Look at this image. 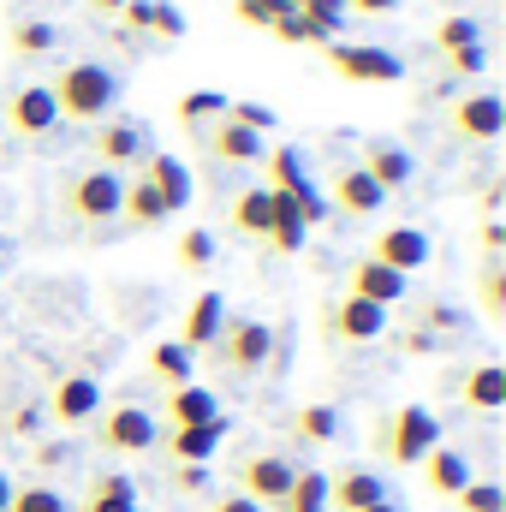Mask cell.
Returning a JSON list of instances; mask_svg holds the SVG:
<instances>
[{"instance_id":"obj_13","label":"cell","mask_w":506,"mask_h":512,"mask_svg":"<svg viewBox=\"0 0 506 512\" xmlns=\"http://www.w3.org/2000/svg\"><path fill=\"white\" fill-rule=\"evenodd\" d=\"M96 411H102V382L96 376H60L42 417H54L66 429H84V423H96Z\"/></svg>"},{"instance_id":"obj_11","label":"cell","mask_w":506,"mask_h":512,"mask_svg":"<svg viewBox=\"0 0 506 512\" xmlns=\"http://www.w3.org/2000/svg\"><path fill=\"white\" fill-rule=\"evenodd\" d=\"M96 417H102L96 441H102L108 453H149L155 435H161V423H155L143 405H114V411H96Z\"/></svg>"},{"instance_id":"obj_21","label":"cell","mask_w":506,"mask_h":512,"mask_svg":"<svg viewBox=\"0 0 506 512\" xmlns=\"http://www.w3.org/2000/svg\"><path fill=\"white\" fill-rule=\"evenodd\" d=\"M221 435H227V417L203 423V429H161L155 447H167V459H179V465H209L215 447H221Z\"/></svg>"},{"instance_id":"obj_28","label":"cell","mask_w":506,"mask_h":512,"mask_svg":"<svg viewBox=\"0 0 506 512\" xmlns=\"http://www.w3.org/2000/svg\"><path fill=\"white\" fill-rule=\"evenodd\" d=\"M304 233H310V227H304L298 203L274 191V221H268V245H274L280 256H298V251H304Z\"/></svg>"},{"instance_id":"obj_43","label":"cell","mask_w":506,"mask_h":512,"mask_svg":"<svg viewBox=\"0 0 506 512\" xmlns=\"http://www.w3.org/2000/svg\"><path fill=\"white\" fill-rule=\"evenodd\" d=\"M6 435H18V441H36V435H42V405H12V417H6Z\"/></svg>"},{"instance_id":"obj_58","label":"cell","mask_w":506,"mask_h":512,"mask_svg":"<svg viewBox=\"0 0 506 512\" xmlns=\"http://www.w3.org/2000/svg\"><path fill=\"white\" fill-rule=\"evenodd\" d=\"M0 131H6V126H0Z\"/></svg>"},{"instance_id":"obj_14","label":"cell","mask_w":506,"mask_h":512,"mask_svg":"<svg viewBox=\"0 0 506 512\" xmlns=\"http://www.w3.org/2000/svg\"><path fill=\"white\" fill-rule=\"evenodd\" d=\"M137 179H149V191L161 197V209H167V215H173V209H185V203H191V191H197V185H191V167H185L179 155H167V149H149V155H143V167H137Z\"/></svg>"},{"instance_id":"obj_57","label":"cell","mask_w":506,"mask_h":512,"mask_svg":"<svg viewBox=\"0 0 506 512\" xmlns=\"http://www.w3.org/2000/svg\"><path fill=\"white\" fill-rule=\"evenodd\" d=\"M6 256H12V251H6V239H0V268H6Z\"/></svg>"},{"instance_id":"obj_2","label":"cell","mask_w":506,"mask_h":512,"mask_svg":"<svg viewBox=\"0 0 506 512\" xmlns=\"http://www.w3.org/2000/svg\"><path fill=\"white\" fill-rule=\"evenodd\" d=\"M429 447H441V417L429 405H399V411H387L376 423V453L387 465H399V471L423 465Z\"/></svg>"},{"instance_id":"obj_8","label":"cell","mask_w":506,"mask_h":512,"mask_svg":"<svg viewBox=\"0 0 506 512\" xmlns=\"http://www.w3.org/2000/svg\"><path fill=\"white\" fill-rule=\"evenodd\" d=\"M0 126H12L18 137H30V143L54 137V131H60V108H54L48 84H18V90L6 96V108H0Z\"/></svg>"},{"instance_id":"obj_1","label":"cell","mask_w":506,"mask_h":512,"mask_svg":"<svg viewBox=\"0 0 506 512\" xmlns=\"http://www.w3.org/2000/svg\"><path fill=\"white\" fill-rule=\"evenodd\" d=\"M48 96H54L60 120H72V126H102V120H114L126 84H120V72H114L108 60H66V66L54 72Z\"/></svg>"},{"instance_id":"obj_54","label":"cell","mask_w":506,"mask_h":512,"mask_svg":"<svg viewBox=\"0 0 506 512\" xmlns=\"http://www.w3.org/2000/svg\"><path fill=\"white\" fill-rule=\"evenodd\" d=\"M6 501H12V477L0 471V512H6Z\"/></svg>"},{"instance_id":"obj_39","label":"cell","mask_w":506,"mask_h":512,"mask_svg":"<svg viewBox=\"0 0 506 512\" xmlns=\"http://www.w3.org/2000/svg\"><path fill=\"white\" fill-rule=\"evenodd\" d=\"M179 268L185 274H203L209 262H215V233H203V227H191V233H179Z\"/></svg>"},{"instance_id":"obj_50","label":"cell","mask_w":506,"mask_h":512,"mask_svg":"<svg viewBox=\"0 0 506 512\" xmlns=\"http://www.w3.org/2000/svg\"><path fill=\"white\" fill-rule=\"evenodd\" d=\"M149 6H155V0H126V6H120L126 30H149Z\"/></svg>"},{"instance_id":"obj_33","label":"cell","mask_w":506,"mask_h":512,"mask_svg":"<svg viewBox=\"0 0 506 512\" xmlns=\"http://www.w3.org/2000/svg\"><path fill=\"white\" fill-rule=\"evenodd\" d=\"M477 304H483L489 322H506V268H501V256H483V268H477Z\"/></svg>"},{"instance_id":"obj_27","label":"cell","mask_w":506,"mask_h":512,"mask_svg":"<svg viewBox=\"0 0 506 512\" xmlns=\"http://www.w3.org/2000/svg\"><path fill=\"white\" fill-rule=\"evenodd\" d=\"M459 405H471V411H501L506 405V370L501 364H477V370L459 382Z\"/></svg>"},{"instance_id":"obj_24","label":"cell","mask_w":506,"mask_h":512,"mask_svg":"<svg viewBox=\"0 0 506 512\" xmlns=\"http://www.w3.org/2000/svg\"><path fill=\"white\" fill-rule=\"evenodd\" d=\"M381 203H387V191H381L364 167H340V173H334V209H340V215H358V221H364V215H376Z\"/></svg>"},{"instance_id":"obj_44","label":"cell","mask_w":506,"mask_h":512,"mask_svg":"<svg viewBox=\"0 0 506 512\" xmlns=\"http://www.w3.org/2000/svg\"><path fill=\"white\" fill-rule=\"evenodd\" d=\"M149 30H161V36H185V12L179 6H149Z\"/></svg>"},{"instance_id":"obj_5","label":"cell","mask_w":506,"mask_h":512,"mask_svg":"<svg viewBox=\"0 0 506 512\" xmlns=\"http://www.w3.org/2000/svg\"><path fill=\"white\" fill-rule=\"evenodd\" d=\"M262 167H268V191H280V197H292L298 203V215H304V227H316V221H328V197L310 185V173H304V155L298 149H262Z\"/></svg>"},{"instance_id":"obj_6","label":"cell","mask_w":506,"mask_h":512,"mask_svg":"<svg viewBox=\"0 0 506 512\" xmlns=\"http://www.w3.org/2000/svg\"><path fill=\"white\" fill-rule=\"evenodd\" d=\"M292 477H298L292 459H280V453H245L233 465V495H245L256 507H280V495L292 489Z\"/></svg>"},{"instance_id":"obj_18","label":"cell","mask_w":506,"mask_h":512,"mask_svg":"<svg viewBox=\"0 0 506 512\" xmlns=\"http://www.w3.org/2000/svg\"><path fill=\"white\" fill-rule=\"evenodd\" d=\"M203 423H221V399L203 382L167 387V411H161V429H203Z\"/></svg>"},{"instance_id":"obj_37","label":"cell","mask_w":506,"mask_h":512,"mask_svg":"<svg viewBox=\"0 0 506 512\" xmlns=\"http://www.w3.org/2000/svg\"><path fill=\"white\" fill-rule=\"evenodd\" d=\"M298 18H304V24L316 30V42L328 48V42H334V30L346 24V0H298Z\"/></svg>"},{"instance_id":"obj_49","label":"cell","mask_w":506,"mask_h":512,"mask_svg":"<svg viewBox=\"0 0 506 512\" xmlns=\"http://www.w3.org/2000/svg\"><path fill=\"white\" fill-rule=\"evenodd\" d=\"M483 60H489L483 48H459V54H447V66H453V72H465V78H477V72H483Z\"/></svg>"},{"instance_id":"obj_29","label":"cell","mask_w":506,"mask_h":512,"mask_svg":"<svg viewBox=\"0 0 506 512\" xmlns=\"http://www.w3.org/2000/svg\"><path fill=\"white\" fill-rule=\"evenodd\" d=\"M120 215H126V227H161V221H167V209H161V197L149 191V179H126Z\"/></svg>"},{"instance_id":"obj_26","label":"cell","mask_w":506,"mask_h":512,"mask_svg":"<svg viewBox=\"0 0 506 512\" xmlns=\"http://www.w3.org/2000/svg\"><path fill=\"white\" fill-rule=\"evenodd\" d=\"M268 221H274V191H268V185L239 191L233 209H227V227H233L239 239H268Z\"/></svg>"},{"instance_id":"obj_10","label":"cell","mask_w":506,"mask_h":512,"mask_svg":"<svg viewBox=\"0 0 506 512\" xmlns=\"http://www.w3.org/2000/svg\"><path fill=\"white\" fill-rule=\"evenodd\" d=\"M90 155H96V167H108V173L143 167V155H149V126H137V120H102L96 137H90Z\"/></svg>"},{"instance_id":"obj_41","label":"cell","mask_w":506,"mask_h":512,"mask_svg":"<svg viewBox=\"0 0 506 512\" xmlns=\"http://www.w3.org/2000/svg\"><path fill=\"white\" fill-rule=\"evenodd\" d=\"M459 512H506V495H501V483H465L459 495Z\"/></svg>"},{"instance_id":"obj_25","label":"cell","mask_w":506,"mask_h":512,"mask_svg":"<svg viewBox=\"0 0 506 512\" xmlns=\"http://www.w3.org/2000/svg\"><path fill=\"white\" fill-rule=\"evenodd\" d=\"M78 512H143V507H137L131 477H120V471H96V477L84 483V495H78Z\"/></svg>"},{"instance_id":"obj_55","label":"cell","mask_w":506,"mask_h":512,"mask_svg":"<svg viewBox=\"0 0 506 512\" xmlns=\"http://www.w3.org/2000/svg\"><path fill=\"white\" fill-rule=\"evenodd\" d=\"M90 6H96V12H120L126 0H90Z\"/></svg>"},{"instance_id":"obj_31","label":"cell","mask_w":506,"mask_h":512,"mask_svg":"<svg viewBox=\"0 0 506 512\" xmlns=\"http://www.w3.org/2000/svg\"><path fill=\"white\" fill-rule=\"evenodd\" d=\"M54 48H60V30H54L48 18H18V24H12V54L42 60V54H54Z\"/></svg>"},{"instance_id":"obj_12","label":"cell","mask_w":506,"mask_h":512,"mask_svg":"<svg viewBox=\"0 0 506 512\" xmlns=\"http://www.w3.org/2000/svg\"><path fill=\"white\" fill-rule=\"evenodd\" d=\"M501 126H506V108H501V96H489V90L459 96V102L447 108V131L465 137V143H495Z\"/></svg>"},{"instance_id":"obj_34","label":"cell","mask_w":506,"mask_h":512,"mask_svg":"<svg viewBox=\"0 0 506 512\" xmlns=\"http://www.w3.org/2000/svg\"><path fill=\"white\" fill-rule=\"evenodd\" d=\"M6 512H72V501L54 489V483H12V501H6Z\"/></svg>"},{"instance_id":"obj_9","label":"cell","mask_w":506,"mask_h":512,"mask_svg":"<svg viewBox=\"0 0 506 512\" xmlns=\"http://www.w3.org/2000/svg\"><path fill=\"white\" fill-rule=\"evenodd\" d=\"M322 54H328V66H334L346 84H399V78H405V66H399V54H393V48H352V42H328Z\"/></svg>"},{"instance_id":"obj_19","label":"cell","mask_w":506,"mask_h":512,"mask_svg":"<svg viewBox=\"0 0 506 512\" xmlns=\"http://www.w3.org/2000/svg\"><path fill=\"white\" fill-rule=\"evenodd\" d=\"M221 322H227V304H221V292H197L191 298V310H185V322H179V346L197 358V352H209L215 346V334H221Z\"/></svg>"},{"instance_id":"obj_15","label":"cell","mask_w":506,"mask_h":512,"mask_svg":"<svg viewBox=\"0 0 506 512\" xmlns=\"http://www.w3.org/2000/svg\"><path fill=\"white\" fill-rule=\"evenodd\" d=\"M364 256H376L381 268H393V274H405V280H411V274L429 262V233H423V227H387V233L370 239V251H364Z\"/></svg>"},{"instance_id":"obj_23","label":"cell","mask_w":506,"mask_h":512,"mask_svg":"<svg viewBox=\"0 0 506 512\" xmlns=\"http://www.w3.org/2000/svg\"><path fill=\"white\" fill-rule=\"evenodd\" d=\"M417 471H423V483H429V495H447V501H453V495H459L465 483H477V477H471V459H465L459 447H429Z\"/></svg>"},{"instance_id":"obj_4","label":"cell","mask_w":506,"mask_h":512,"mask_svg":"<svg viewBox=\"0 0 506 512\" xmlns=\"http://www.w3.org/2000/svg\"><path fill=\"white\" fill-rule=\"evenodd\" d=\"M209 352H215V364H221L227 376H256V370H268V358H274V328L256 322V316H227Z\"/></svg>"},{"instance_id":"obj_30","label":"cell","mask_w":506,"mask_h":512,"mask_svg":"<svg viewBox=\"0 0 506 512\" xmlns=\"http://www.w3.org/2000/svg\"><path fill=\"white\" fill-rule=\"evenodd\" d=\"M274 512H328V471H298Z\"/></svg>"},{"instance_id":"obj_36","label":"cell","mask_w":506,"mask_h":512,"mask_svg":"<svg viewBox=\"0 0 506 512\" xmlns=\"http://www.w3.org/2000/svg\"><path fill=\"white\" fill-rule=\"evenodd\" d=\"M191 364H197V358H191L179 340H161V346H149V370H155L167 387H185V382H191Z\"/></svg>"},{"instance_id":"obj_51","label":"cell","mask_w":506,"mask_h":512,"mask_svg":"<svg viewBox=\"0 0 506 512\" xmlns=\"http://www.w3.org/2000/svg\"><path fill=\"white\" fill-rule=\"evenodd\" d=\"M209 512H268V507H256V501H245V495H215Z\"/></svg>"},{"instance_id":"obj_48","label":"cell","mask_w":506,"mask_h":512,"mask_svg":"<svg viewBox=\"0 0 506 512\" xmlns=\"http://www.w3.org/2000/svg\"><path fill=\"white\" fill-rule=\"evenodd\" d=\"M173 483H179L185 495H203V489H209V465H179V471H173Z\"/></svg>"},{"instance_id":"obj_45","label":"cell","mask_w":506,"mask_h":512,"mask_svg":"<svg viewBox=\"0 0 506 512\" xmlns=\"http://www.w3.org/2000/svg\"><path fill=\"white\" fill-rule=\"evenodd\" d=\"M268 30H274V36H280V42H316V30H310V24H304V18H298V12H286V18H274V24H268ZM316 48H322V42H316Z\"/></svg>"},{"instance_id":"obj_32","label":"cell","mask_w":506,"mask_h":512,"mask_svg":"<svg viewBox=\"0 0 506 512\" xmlns=\"http://www.w3.org/2000/svg\"><path fill=\"white\" fill-rule=\"evenodd\" d=\"M173 114H179L185 131H203V126H215V120L227 114V96H221V90H191V96H179Z\"/></svg>"},{"instance_id":"obj_53","label":"cell","mask_w":506,"mask_h":512,"mask_svg":"<svg viewBox=\"0 0 506 512\" xmlns=\"http://www.w3.org/2000/svg\"><path fill=\"white\" fill-rule=\"evenodd\" d=\"M399 0H346V12H364V18H376V12H393Z\"/></svg>"},{"instance_id":"obj_46","label":"cell","mask_w":506,"mask_h":512,"mask_svg":"<svg viewBox=\"0 0 506 512\" xmlns=\"http://www.w3.org/2000/svg\"><path fill=\"white\" fill-rule=\"evenodd\" d=\"M30 459H36V471H60V465H72V441H42Z\"/></svg>"},{"instance_id":"obj_16","label":"cell","mask_w":506,"mask_h":512,"mask_svg":"<svg viewBox=\"0 0 506 512\" xmlns=\"http://www.w3.org/2000/svg\"><path fill=\"white\" fill-rule=\"evenodd\" d=\"M387 501V477H376L370 465H346L328 477V512H364Z\"/></svg>"},{"instance_id":"obj_52","label":"cell","mask_w":506,"mask_h":512,"mask_svg":"<svg viewBox=\"0 0 506 512\" xmlns=\"http://www.w3.org/2000/svg\"><path fill=\"white\" fill-rule=\"evenodd\" d=\"M477 245H483V251L495 256V251L506 245V227H501V221H483V233H477Z\"/></svg>"},{"instance_id":"obj_17","label":"cell","mask_w":506,"mask_h":512,"mask_svg":"<svg viewBox=\"0 0 506 512\" xmlns=\"http://www.w3.org/2000/svg\"><path fill=\"white\" fill-rule=\"evenodd\" d=\"M346 292H352V298H364V304H381V310H387V304H399V298L411 292V280H405V274H393V268H381L376 256H358V262L346 268Z\"/></svg>"},{"instance_id":"obj_47","label":"cell","mask_w":506,"mask_h":512,"mask_svg":"<svg viewBox=\"0 0 506 512\" xmlns=\"http://www.w3.org/2000/svg\"><path fill=\"white\" fill-rule=\"evenodd\" d=\"M399 352L429 358V352H435V334H429V328H405V334H399Z\"/></svg>"},{"instance_id":"obj_7","label":"cell","mask_w":506,"mask_h":512,"mask_svg":"<svg viewBox=\"0 0 506 512\" xmlns=\"http://www.w3.org/2000/svg\"><path fill=\"white\" fill-rule=\"evenodd\" d=\"M322 334H328L334 346H370V340L387 334V310L346 292V298H334V304L322 310Z\"/></svg>"},{"instance_id":"obj_3","label":"cell","mask_w":506,"mask_h":512,"mask_svg":"<svg viewBox=\"0 0 506 512\" xmlns=\"http://www.w3.org/2000/svg\"><path fill=\"white\" fill-rule=\"evenodd\" d=\"M120 191H126L120 173H108V167H78V173H66V185H60V209H66V221H78V227H108V221H120Z\"/></svg>"},{"instance_id":"obj_56","label":"cell","mask_w":506,"mask_h":512,"mask_svg":"<svg viewBox=\"0 0 506 512\" xmlns=\"http://www.w3.org/2000/svg\"><path fill=\"white\" fill-rule=\"evenodd\" d=\"M364 512H399V507H393V501H376V507H364Z\"/></svg>"},{"instance_id":"obj_42","label":"cell","mask_w":506,"mask_h":512,"mask_svg":"<svg viewBox=\"0 0 506 512\" xmlns=\"http://www.w3.org/2000/svg\"><path fill=\"white\" fill-rule=\"evenodd\" d=\"M233 6H239V18H245V24H256V30H268L274 18H286V12H292L286 0H233Z\"/></svg>"},{"instance_id":"obj_38","label":"cell","mask_w":506,"mask_h":512,"mask_svg":"<svg viewBox=\"0 0 506 512\" xmlns=\"http://www.w3.org/2000/svg\"><path fill=\"white\" fill-rule=\"evenodd\" d=\"M435 48H441V54L483 48V30H477V18H441V24H435Z\"/></svg>"},{"instance_id":"obj_40","label":"cell","mask_w":506,"mask_h":512,"mask_svg":"<svg viewBox=\"0 0 506 512\" xmlns=\"http://www.w3.org/2000/svg\"><path fill=\"white\" fill-rule=\"evenodd\" d=\"M227 120H233V126H245V131H256V137H268V131L280 126V114H274V108H262V102H227Z\"/></svg>"},{"instance_id":"obj_20","label":"cell","mask_w":506,"mask_h":512,"mask_svg":"<svg viewBox=\"0 0 506 512\" xmlns=\"http://www.w3.org/2000/svg\"><path fill=\"white\" fill-rule=\"evenodd\" d=\"M203 143H209V155H215V161H227V167H256V161H262V149H268V137L233 126L227 114L203 131Z\"/></svg>"},{"instance_id":"obj_35","label":"cell","mask_w":506,"mask_h":512,"mask_svg":"<svg viewBox=\"0 0 506 512\" xmlns=\"http://www.w3.org/2000/svg\"><path fill=\"white\" fill-rule=\"evenodd\" d=\"M340 423H346V417H340V405H304V411L292 417V435L316 447V441H334V435H340Z\"/></svg>"},{"instance_id":"obj_22","label":"cell","mask_w":506,"mask_h":512,"mask_svg":"<svg viewBox=\"0 0 506 512\" xmlns=\"http://www.w3.org/2000/svg\"><path fill=\"white\" fill-rule=\"evenodd\" d=\"M358 167L376 179L387 197H393L399 185H411V173H417V161H411L399 143H387V137H370V143H364V161H358Z\"/></svg>"}]
</instances>
